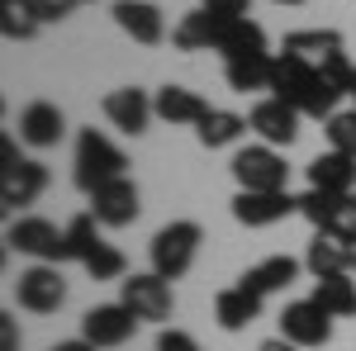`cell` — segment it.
I'll list each match as a JSON object with an SVG mask.
<instances>
[{"mask_svg": "<svg viewBox=\"0 0 356 351\" xmlns=\"http://www.w3.org/2000/svg\"><path fill=\"white\" fill-rule=\"evenodd\" d=\"M228 171L238 176V190H285V181H290L285 157H280L275 147H266V142L238 147L233 162H228Z\"/></svg>", "mask_w": 356, "mask_h": 351, "instance_id": "obj_3", "label": "cell"}, {"mask_svg": "<svg viewBox=\"0 0 356 351\" xmlns=\"http://www.w3.org/2000/svg\"><path fill=\"white\" fill-rule=\"evenodd\" d=\"M5 243L15 247V252H24V256H33V261H48V266H57V261H67V233H57L48 218H15L10 228H5Z\"/></svg>", "mask_w": 356, "mask_h": 351, "instance_id": "obj_4", "label": "cell"}, {"mask_svg": "<svg viewBox=\"0 0 356 351\" xmlns=\"http://www.w3.org/2000/svg\"><path fill=\"white\" fill-rule=\"evenodd\" d=\"M285 53H295V57L318 67L332 53H342V33L337 28H300V33H285Z\"/></svg>", "mask_w": 356, "mask_h": 351, "instance_id": "obj_25", "label": "cell"}, {"mask_svg": "<svg viewBox=\"0 0 356 351\" xmlns=\"http://www.w3.org/2000/svg\"><path fill=\"white\" fill-rule=\"evenodd\" d=\"M62 133H67V119H62V109L53 100L24 105V114H19V138H24L29 147H57Z\"/></svg>", "mask_w": 356, "mask_h": 351, "instance_id": "obj_16", "label": "cell"}, {"mask_svg": "<svg viewBox=\"0 0 356 351\" xmlns=\"http://www.w3.org/2000/svg\"><path fill=\"white\" fill-rule=\"evenodd\" d=\"M247 129L261 138L266 147H290L300 138V109L285 105V100H261L247 114Z\"/></svg>", "mask_w": 356, "mask_h": 351, "instance_id": "obj_12", "label": "cell"}, {"mask_svg": "<svg viewBox=\"0 0 356 351\" xmlns=\"http://www.w3.org/2000/svg\"><path fill=\"white\" fill-rule=\"evenodd\" d=\"M100 228H105V223H100L95 214H76V218H72V223L62 228V233H67V261H86L95 247L105 243Z\"/></svg>", "mask_w": 356, "mask_h": 351, "instance_id": "obj_29", "label": "cell"}, {"mask_svg": "<svg viewBox=\"0 0 356 351\" xmlns=\"http://www.w3.org/2000/svg\"><path fill=\"white\" fill-rule=\"evenodd\" d=\"M314 85H318V67H314V62H304V57H295V53L271 57V100H285V105L304 109V100H309Z\"/></svg>", "mask_w": 356, "mask_h": 351, "instance_id": "obj_9", "label": "cell"}, {"mask_svg": "<svg viewBox=\"0 0 356 351\" xmlns=\"http://www.w3.org/2000/svg\"><path fill=\"white\" fill-rule=\"evenodd\" d=\"M214 318H219L223 332H243L261 318V295H252L247 285H233V290H223L214 299Z\"/></svg>", "mask_w": 356, "mask_h": 351, "instance_id": "obj_21", "label": "cell"}, {"mask_svg": "<svg viewBox=\"0 0 356 351\" xmlns=\"http://www.w3.org/2000/svg\"><path fill=\"white\" fill-rule=\"evenodd\" d=\"M134 327H138V313L129 304H95L81 318V337L90 347L105 351V347H124V342L134 337Z\"/></svg>", "mask_w": 356, "mask_h": 351, "instance_id": "obj_8", "label": "cell"}, {"mask_svg": "<svg viewBox=\"0 0 356 351\" xmlns=\"http://www.w3.org/2000/svg\"><path fill=\"white\" fill-rule=\"evenodd\" d=\"M352 100H356V81H352Z\"/></svg>", "mask_w": 356, "mask_h": 351, "instance_id": "obj_41", "label": "cell"}, {"mask_svg": "<svg viewBox=\"0 0 356 351\" xmlns=\"http://www.w3.org/2000/svg\"><path fill=\"white\" fill-rule=\"evenodd\" d=\"M352 256H356V247L342 243L337 233H314V243H309V252H304V266H309L314 280H323V275L352 270Z\"/></svg>", "mask_w": 356, "mask_h": 351, "instance_id": "obj_18", "label": "cell"}, {"mask_svg": "<svg viewBox=\"0 0 356 351\" xmlns=\"http://www.w3.org/2000/svg\"><path fill=\"white\" fill-rule=\"evenodd\" d=\"M81 266H86V275H90V280H119L129 261H124V252H119V247L100 243V247H95V252L81 261Z\"/></svg>", "mask_w": 356, "mask_h": 351, "instance_id": "obj_31", "label": "cell"}, {"mask_svg": "<svg viewBox=\"0 0 356 351\" xmlns=\"http://www.w3.org/2000/svg\"><path fill=\"white\" fill-rule=\"evenodd\" d=\"M90 214L100 218L105 228H129V223H138V214H143L138 186L129 181V176H119V181H110V186H100L95 195H90Z\"/></svg>", "mask_w": 356, "mask_h": 351, "instance_id": "obj_11", "label": "cell"}, {"mask_svg": "<svg viewBox=\"0 0 356 351\" xmlns=\"http://www.w3.org/2000/svg\"><path fill=\"white\" fill-rule=\"evenodd\" d=\"M200 243H204V233H200V223H191V218H176V223L157 228V238H152V270L162 280H181L195 266Z\"/></svg>", "mask_w": 356, "mask_h": 351, "instance_id": "obj_2", "label": "cell"}, {"mask_svg": "<svg viewBox=\"0 0 356 351\" xmlns=\"http://www.w3.org/2000/svg\"><path fill=\"white\" fill-rule=\"evenodd\" d=\"M114 24L124 28L134 43H143V48H152V43L166 38V19L152 0H119L114 5Z\"/></svg>", "mask_w": 356, "mask_h": 351, "instance_id": "obj_14", "label": "cell"}, {"mask_svg": "<svg viewBox=\"0 0 356 351\" xmlns=\"http://www.w3.org/2000/svg\"><path fill=\"white\" fill-rule=\"evenodd\" d=\"M332 233L342 238V243H352L356 247V190L342 199V214H337V223H332Z\"/></svg>", "mask_w": 356, "mask_h": 351, "instance_id": "obj_34", "label": "cell"}, {"mask_svg": "<svg viewBox=\"0 0 356 351\" xmlns=\"http://www.w3.org/2000/svg\"><path fill=\"white\" fill-rule=\"evenodd\" d=\"M15 299H19V309H29V313H57L67 304V280H62L57 266L38 261V266H29L15 280Z\"/></svg>", "mask_w": 356, "mask_h": 351, "instance_id": "obj_6", "label": "cell"}, {"mask_svg": "<svg viewBox=\"0 0 356 351\" xmlns=\"http://www.w3.org/2000/svg\"><path fill=\"white\" fill-rule=\"evenodd\" d=\"M48 186V166L43 162H15V166H0V204L5 209H24L33 204Z\"/></svg>", "mask_w": 356, "mask_h": 351, "instance_id": "obj_13", "label": "cell"}, {"mask_svg": "<svg viewBox=\"0 0 356 351\" xmlns=\"http://www.w3.org/2000/svg\"><path fill=\"white\" fill-rule=\"evenodd\" d=\"M119 176H129V157H124L105 133L81 129V133H76V186H81L86 195H95L100 186H110Z\"/></svg>", "mask_w": 356, "mask_h": 351, "instance_id": "obj_1", "label": "cell"}, {"mask_svg": "<svg viewBox=\"0 0 356 351\" xmlns=\"http://www.w3.org/2000/svg\"><path fill=\"white\" fill-rule=\"evenodd\" d=\"M152 109H157V119H166V124H200L209 114V105L195 90H186V85H162L152 95Z\"/></svg>", "mask_w": 356, "mask_h": 351, "instance_id": "obj_23", "label": "cell"}, {"mask_svg": "<svg viewBox=\"0 0 356 351\" xmlns=\"http://www.w3.org/2000/svg\"><path fill=\"white\" fill-rule=\"evenodd\" d=\"M219 53H223V62H233V57H266V28L257 19H228L223 38H219Z\"/></svg>", "mask_w": 356, "mask_h": 351, "instance_id": "obj_24", "label": "cell"}, {"mask_svg": "<svg viewBox=\"0 0 356 351\" xmlns=\"http://www.w3.org/2000/svg\"><path fill=\"white\" fill-rule=\"evenodd\" d=\"M157 351H200V342L191 332H181V327H162L157 332Z\"/></svg>", "mask_w": 356, "mask_h": 351, "instance_id": "obj_35", "label": "cell"}, {"mask_svg": "<svg viewBox=\"0 0 356 351\" xmlns=\"http://www.w3.org/2000/svg\"><path fill=\"white\" fill-rule=\"evenodd\" d=\"M204 10H214L223 19H247L252 15V0H204Z\"/></svg>", "mask_w": 356, "mask_h": 351, "instance_id": "obj_36", "label": "cell"}, {"mask_svg": "<svg viewBox=\"0 0 356 351\" xmlns=\"http://www.w3.org/2000/svg\"><path fill=\"white\" fill-rule=\"evenodd\" d=\"M243 133H247V119L233 114V109H209V114L195 124V138H200L204 147H228V142H238Z\"/></svg>", "mask_w": 356, "mask_h": 351, "instance_id": "obj_27", "label": "cell"}, {"mask_svg": "<svg viewBox=\"0 0 356 351\" xmlns=\"http://www.w3.org/2000/svg\"><path fill=\"white\" fill-rule=\"evenodd\" d=\"M157 109L147 100V90H138V85H124V90H110L105 95V119H110L114 129H124V133H147V119H152Z\"/></svg>", "mask_w": 356, "mask_h": 351, "instance_id": "obj_15", "label": "cell"}, {"mask_svg": "<svg viewBox=\"0 0 356 351\" xmlns=\"http://www.w3.org/2000/svg\"><path fill=\"white\" fill-rule=\"evenodd\" d=\"M280 337L295 342V347H328L332 318L314 299H295V304H285V313H280Z\"/></svg>", "mask_w": 356, "mask_h": 351, "instance_id": "obj_10", "label": "cell"}, {"mask_svg": "<svg viewBox=\"0 0 356 351\" xmlns=\"http://www.w3.org/2000/svg\"><path fill=\"white\" fill-rule=\"evenodd\" d=\"M328 142L337 147V152L356 157V109H347V114H332V119H328Z\"/></svg>", "mask_w": 356, "mask_h": 351, "instance_id": "obj_33", "label": "cell"}, {"mask_svg": "<svg viewBox=\"0 0 356 351\" xmlns=\"http://www.w3.org/2000/svg\"><path fill=\"white\" fill-rule=\"evenodd\" d=\"M342 199L347 195H328V190H304L300 195V214L314 223V233H332V223H337V214H342Z\"/></svg>", "mask_w": 356, "mask_h": 351, "instance_id": "obj_28", "label": "cell"}, {"mask_svg": "<svg viewBox=\"0 0 356 351\" xmlns=\"http://www.w3.org/2000/svg\"><path fill=\"white\" fill-rule=\"evenodd\" d=\"M271 5H304V0H271Z\"/></svg>", "mask_w": 356, "mask_h": 351, "instance_id": "obj_40", "label": "cell"}, {"mask_svg": "<svg viewBox=\"0 0 356 351\" xmlns=\"http://www.w3.org/2000/svg\"><path fill=\"white\" fill-rule=\"evenodd\" d=\"M314 304L328 313V318H352L356 313V275L352 270H342V275H323V280H314Z\"/></svg>", "mask_w": 356, "mask_h": 351, "instance_id": "obj_22", "label": "cell"}, {"mask_svg": "<svg viewBox=\"0 0 356 351\" xmlns=\"http://www.w3.org/2000/svg\"><path fill=\"white\" fill-rule=\"evenodd\" d=\"M309 186L328 190V195H352L356 190V157L337 152V147L318 152V157L309 162Z\"/></svg>", "mask_w": 356, "mask_h": 351, "instance_id": "obj_17", "label": "cell"}, {"mask_svg": "<svg viewBox=\"0 0 356 351\" xmlns=\"http://www.w3.org/2000/svg\"><path fill=\"white\" fill-rule=\"evenodd\" d=\"M318 76L337 90V95H352V81H356V62L347 53H332L328 62H318Z\"/></svg>", "mask_w": 356, "mask_h": 351, "instance_id": "obj_32", "label": "cell"}, {"mask_svg": "<svg viewBox=\"0 0 356 351\" xmlns=\"http://www.w3.org/2000/svg\"><path fill=\"white\" fill-rule=\"evenodd\" d=\"M352 275H356V256H352Z\"/></svg>", "mask_w": 356, "mask_h": 351, "instance_id": "obj_42", "label": "cell"}, {"mask_svg": "<svg viewBox=\"0 0 356 351\" xmlns=\"http://www.w3.org/2000/svg\"><path fill=\"white\" fill-rule=\"evenodd\" d=\"M295 275H300V261L280 252V256H266V261H257L252 270H243V280H238V285H247L252 295L266 299V295H275V290H290V285H295Z\"/></svg>", "mask_w": 356, "mask_h": 351, "instance_id": "obj_20", "label": "cell"}, {"mask_svg": "<svg viewBox=\"0 0 356 351\" xmlns=\"http://www.w3.org/2000/svg\"><path fill=\"white\" fill-rule=\"evenodd\" d=\"M53 351H100V347H90L86 337H72V342H57Z\"/></svg>", "mask_w": 356, "mask_h": 351, "instance_id": "obj_38", "label": "cell"}, {"mask_svg": "<svg viewBox=\"0 0 356 351\" xmlns=\"http://www.w3.org/2000/svg\"><path fill=\"white\" fill-rule=\"evenodd\" d=\"M0 351H19V323L10 313H0Z\"/></svg>", "mask_w": 356, "mask_h": 351, "instance_id": "obj_37", "label": "cell"}, {"mask_svg": "<svg viewBox=\"0 0 356 351\" xmlns=\"http://www.w3.org/2000/svg\"><path fill=\"white\" fill-rule=\"evenodd\" d=\"M119 304L134 309L138 323H166L171 309H176V295H171V280H162L157 270H147V275H129L124 280V299Z\"/></svg>", "mask_w": 356, "mask_h": 351, "instance_id": "obj_7", "label": "cell"}, {"mask_svg": "<svg viewBox=\"0 0 356 351\" xmlns=\"http://www.w3.org/2000/svg\"><path fill=\"white\" fill-rule=\"evenodd\" d=\"M223 15H214V10H195V15H186L181 24L171 28V43L181 48V53H200V48H219V38H223Z\"/></svg>", "mask_w": 356, "mask_h": 351, "instance_id": "obj_19", "label": "cell"}, {"mask_svg": "<svg viewBox=\"0 0 356 351\" xmlns=\"http://www.w3.org/2000/svg\"><path fill=\"white\" fill-rule=\"evenodd\" d=\"M290 214H300V195L290 190H238L233 195V218L243 228H271Z\"/></svg>", "mask_w": 356, "mask_h": 351, "instance_id": "obj_5", "label": "cell"}, {"mask_svg": "<svg viewBox=\"0 0 356 351\" xmlns=\"http://www.w3.org/2000/svg\"><path fill=\"white\" fill-rule=\"evenodd\" d=\"M223 76L238 95H252V90H271V53L266 57H233L223 62Z\"/></svg>", "mask_w": 356, "mask_h": 351, "instance_id": "obj_26", "label": "cell"}, {"mask_svg": "<svg viewBox=\"0 0 356 351\" xmlns=\"http://www.w3.org/2000/svg\"><path fill=\"white\" fill-rule=\"evenodd\" d=\"M76 5H86V0H76Z\"/></svg>", "mask_w": 356, "mask_h": 351, "instance_id": "obj_43", "label": "cell"}, {"mask_svg": "<svg viewBox=\"0 0 356 351\" xmlns=\"http://www.w3.org/2000/svg\"><path fill=\"white\" fill-rule=\"evenodd\" d=\"M0 33L15 43H24L38 33V10H33V0H0Z\"/></svg>", "mask_w": 356, "mask_h": 351, "instance_id": "obj_30", "label": "cell"}, {"mask_svg": "<svg viewBox=\"0 0 356 351\" xmlns=\"http://www.w3.org/2000/svg\"><path fill=\"white\" fill-rule=\"evenodd\" d=\"M257 351H300L295 342H285V337H271V342H261Z\"/></svg>", "mask_w": 356, "mask_h": 351, "instance_id": "obj_39", "label": "cell"}]
</instances>
